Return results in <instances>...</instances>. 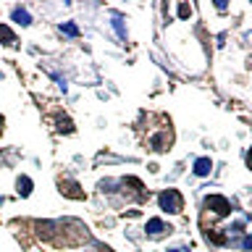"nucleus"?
Masks as SVG:
<instances>
[{
	"label": "nucleus",
	"instance_id": "39448f33",
	"mask_svg": "<svg viewBox=\"0 0 252 252\" xmlns=\"http://www.w3.org/2000/svg\"><path fill=\"white\" fill-rule=\"evenodd\" d=\"M13 21L21 24V27H29V24H32V16H29L24 8H16V11H13Z\"/></svg>",
	"mask_w": 252,
	"mask_h": 252
},
{
	"label": "nucleus",
	"instance_id": "f03ea898",
	"mask_svg": "<svg viewBox=\"0 0 252 252\" xmlns=\"http://www.w3.org/2000/svg\"><path fill=\"white\" fill-rule=\"evenodd\" d=\"M205 205H208L216 216H228V213H231V202H228L226 197H221V195H210L208 200H205Z\"/></svg>",
	"mask_w": 252,
	"mask_h": 252
},
{
	"label": "nucleus",
	"instance_id": "f257e3e1",
	"mask_svg": "<svg viewBox=\"0 0 252 252\" xmlns=\"http://www.w3.org/2000/svg\"><path fill=\"white\" fill-rule=\"evenodd\" d=\"M160 208L168 210V213H181V208H184V197H181L176 189H166L163 195L158 197Z\"/></svg>",
	"mask_w": 252,
	"mask_h": 252
},
{
	"label": "nucleus",
	"instance_id": "4468645a",
	"mask_svg": "<svg viewBox=\"0 0 252 252\" xmlns=\"http://www.w3.org/2000/svg\"><path fill=\"white\" fill-rule=\"evenodd\" d=\"M60 132H71V121H60Z\"/></svg>",
	"mask_w": 252,
	"mask_h": 252
},
{
	"label": "nucleus",
	"instance_id": "9d476101",
	"mask_svg": "<svg viewBox=\"0 0 252 252\" xmlns=\"http://www.w3.org/2000/svg\"><path fill=\"white\" fill-rule=\"evenodd\" d=\"M113 29L118 32V37H121V40H126V29H124V24H121V19H118V16L113 19Z\"/></svg>",
	"mask_w": 252,
	"mask_h": 252
},
{
	"label": "nucleus",
	"instance_id": "1a4fd4ad",
	"mask_svg": "<svg viewBox=\"0 0 252 252\" xmlns=\"http://www.w3.org/2000/svg\"><path fill=\"white\" fill-rule=\"evenodd\" d=\"M0 40H5V45H16V37H13V32L8 27L0 24Z\"/></svg>",
	"mask_w": 252,
	"mask_h": 252
},
{
	"label": "nucleus",
	"instance_id": "9b49d317",
	"mask_svg": "<svg viewBox=\"0 0 252 252\" xmlns=\"http://www.w3.org/2000/svg\"><path fill=\"white\" fill-rule=\"evenodd\" d=\"M60 32L68 34V37H76V34H79V29H76L74 24H60Z\"/></svg>",
	"mask_w": 252,
	"mask_h": 252
},
{
	"label": "nucleus",
	"instance_id": "0eeeda50",
	"mask_svg": "<svg viewBox=\"0 0 252 252\" xmlns=\"http://www.w3.org/2000/svg\"><path fill=\"white\" fill-rule=\"evenodd\" d=\"M60 189H63V192H66L68 197H74V200H82V197H84V192H76L79 187H76L74 181H68V184H60Z\"/></svg>",
	"mask_w": 252,
	"mask_h": 252
},
{
	"label": "nucleus",
	"instance_id": "ddd939ff",
	"mask_svg": "<svg viewBox=\"0 0 252 252\" xmlns=\"http://www.w3.org/2000/svg\"><path fill=\"white\" fill-rule=\"evenodd\" d=\"M242 247H244V250H252V234H247V236L242 239Z\"/></svg>",
	"mask_w": 252,
	"mask_h": 252
},
{
	"label": "nucleus",
	"instance_id": "6e6552de",
	"mask_svg": "<svg viewBox=\"0 0 252 252\" xmlns=\"http://www.w3.org/2000/svg\"><path fill=\"white\" fill-rule=\"evenodd\" d=\"M166 144H168V137L166 134H155V137H152V150H166Z\"/></svg>",
	"mask_w": 252,
	"mask_h": 252
},
{
	"label": "nucleus",
	"instance_id": "2eb2a0df",
	"mask_svg": "<svg viewBox=\"0 0 252 252\" xmlns=\"http://www.w3.org/2000/svg\"><path fill=\"white\" fill-rule=\"evenodd\" d=\"M247 166H250V168H252V150H250V152H247Z\"/></svg>",
	"mask_w": 252,
	"mask_h": 252
},
{
	"label": "nucleus",
	"instance_id": "423d86ee",
	"mask_svg": "<svg viewBox=\"0 0 252 252\" xmlns=\"http://www.w3.org/2000/svg\"><path fill=\"white\" fill-rule=\"evenodd\" d=\"M16 187H19V195H21V197H29V195H32V179H29V176H21Z\"/></svg>",
	"mask_w": 252,
	"mask_h": 252
},
{
	"label": "nucleus",
	"instance_id": "dca6fc26",
	"mask_svg": "<svg viewBox=\"0 0 252 252\" xmlns=\"http://www.w3.org/2000/svg\"><path fill=\"white\" fill-rule=\"evenodd\" d=\"M168 252H179V250H168Z\"/></svg>",
	"mask_w": 252,
	"mask_h": 252
},
{
	"label": "nucleus",
	"instance_id": "f8f14e48",
	"mask_svg": "<svg viewBox=\"0 0 252 252\" xmlns=\"http://www.w3.org/2000/svg\"><path fill=\"white\" fill-rule=\"evenodd\" d=\"M189 13H192V8H189V5H179V16H181V19H187Z\"/></svg>",
	"mask_w": 252,
	"mask_h": 252
},
{
	"label": "nucleus",
	"instance_id": "a211bd4d",
	"mask_svg": "<svg viewBox=\"0 0 252 252\" xmlns=\"http://www.w3.org/2000/svg\"><path fill=\"white\" fill-rule=\"evenodd\" d=\"M0 205H3V197H0Z\"/></svg>",
	"mask_w": 252,
	"mask_h": 252
},
{
	"label": "nucleus",
	"instance_id": "f3484780",
	"mask_svg": "<svg viewBox=\"0 0 252 252\" xmlns=\"http://www.w3.org/2000/svg\"><path fill=\"white\" fill-rule=\"evenodd\" d=\"M103 252H113V250H103Z\"/></svg>",
	"mask_w": 252,
	"mask_h": 252
},
{
	"label": "nucleus",
	"instance_id": "20e7f679",
	"mask_svg": "<svg viewBox=\"0 0 252 252\" xmlns=\"http://www.w3.org/2000/svg\"><path fill=\"white\" fill-rule=\"evenodd\" d=\"M160 231H166V224H163L160 218H150V221H147V234L158 236Z\"/></svg>",
	"mask_w": 252,
	"mask_h": 252
},
{
	"label": "nucleus",
	"instance_id": "7ed1b4c3",
	"mask_svg": "<svg viewBox=\"0 0 252 252\" xmlns=\"http://www.w3.org/2000/svg\"><path fill=\"white\" fill-rule=\"evenodd\" d=\"M213 168V160L210 158H197L195 160V176H208Z\"/></svg>",
	"mask_w": 252,
	"mask_h": 252
}]
</instances>
